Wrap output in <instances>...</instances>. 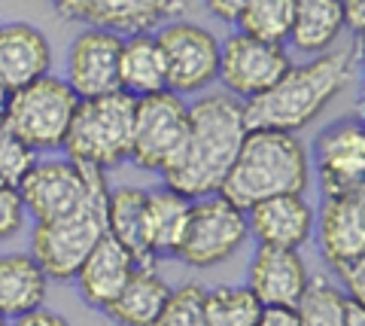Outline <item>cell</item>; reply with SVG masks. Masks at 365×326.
I'll use <instances>...</instances> for the list:
<instances>
[{"label": "cell", "instance_id": "6da1fadb", "mask_svg": "<svg viewBox=\"0 0 365 326\" xmlns=\"http://www.w3.org/2000/svg\"><path fill=\"white\" fill-rule=\"evenodd\" d=\"M244 138V101L228 92L201 95L195 104H189L177 156L162 168L165 186L192 201L216 195Z\"/></svg>", "mask_w": 365, "mask_h": 326}, {"label": "cell", "instance_id": "83f0119b", "mask_svg": "<svg viewBox=\"0 0 365 326\" xmlns=\"http://www.w3.org/2000/svg\"><path fill=\"white\" fill-rule=\"evenodd\" d=\"M259 314V299L247 287H216L210 293H204L207 326H256Z\"/></svg>", "mask_w": 365, "mask_h": 326}, {"label": "cell", "instance_id": "5b68a950", "mask_svg": "<svg viewBox=\"0 0 365 326\" xmlns=\"http://www.w3.org/2000/svg\"><path fill=\"white\" fill-rule=\"evenodd\" d=\"M131 128H134V98L125 92L88 98L76 104L64 138L67 159L98 171L122 165L131 153Z\"/></svg>", "mask_w": 365, "mask_h": 326}, {"label": "cell", "instance_id": "5bb4252c", "mask_svg": "<svg viewBox=\"0 0 365 326\" xmlns=\"http://www.w3.org/2000/svg\"><path fill=\"white\" fill-rule=\"evenodd\" d=\"M122 37L113 31L86 28L67 52V86L79 101L119 92Z\"/></svg>", "mask_w": 365, "mask_h": 326}, {"label": "cell", "instance_id": "7c38bea8", "mask_svg": "<svg viewBox=\"0 0 365 326\" xmlns=\"http://www.w3.org/2000/svg\"><path fill=\"white\" fill-rule=\"evenodd\" d=\"M95 174L98 168L76 165L71 159H46L34 162L16 189L21 205H25V213H31L34 223H49L73 210L86 198Z\"/></svg>", "mask_w": 365, "mask_h": 326}, {"label": "cell", "instance_id": "9c48e42d", "mask_svg": "<svg viewBox=\"0 0 365 326\" xmlns=\"http://www.w3.org/2000/svg\"><path fill=\"white\" fill-rule=\"evenodd\" d=\"M189 104L174 92H155L134 101V128L128 159L143 171H162L174 159L186 131Z\"/></svg>", "mask_w": 365, "mask_h": 326}, {"label": "cell", "instance_id": "44dd1931", "mask_svg": "<svg viewBox=\"0 0 365 326\" xmlns=\"http://www.w3.org/2000/svg\"><path fill=\"white\" fill-rule=\"evenodd\" d=\"M170 296V287L153 265H137L131 277L125 280L119 296L104 308L110 320L119 326H153L162 314L165 302Z\"/></svg>", "mask_w": 365, "mask_h": 326}, {"label": "cell", "instance_id": "ffe728a7", "mask_svg": "<svg viewBox=\"0 0 365 326\" xmlns=\"http://www.w3.org/2000/svg\"><path fill=\"white\" fill-rule=\"evenodd\" d=\"M107 235L131 253L134 265H153L146 235V189L119 186L107 195Z\"/></svg>", "mask_w": 365, "mask_h": 326}, {"label": "cell", "instance_id": "8d00e7d4", "mask_svg": "<svg viewBox=\"0 0 365 326\" xmlns=\"http://www.w3.org/2000/svg\"><path fill=\"white\" fill-rule=\"evenodd\" d=\"M344 326H365V308H362V302L347 299V308H344Z\"/></svg>", "mask_w": 365, "mask_h": 326}, {"label": "cell", "instance_id": "7a4b0ae2", "mask_svg": "<svg viewBox=\"0 0 365 326\" xmlns=\"http://www.w3.org/2000/svg\"><path fill=\"white\" fill-rule=\"evenodd\" d=\"M356 52L329 49L304 64H292L268 92L244 101L247 131H289L295 134L314 122L353 83Z\"/></svg>", "mask_w": 365, "mask_h": 326}, {"label": "cell", "instance_id": "3957f363", "mask_svg": "<svg viewBox=\"0 0 365 326\" xmlns=\"http://www.w3.org/2000/svg\"><path fill=\"white\" fill-rule=\"evenodd\" d=\"M311 186V153L299 134L289 131H247L220 193L228 205L250 210L277 195H304Z\"/></svg>", "mask_w": 365, "mask_h": 326}, {"label": "cell", "instance_id": "9a60e30c", "mask_svg": "<svg viewBox=\"0 0 365 326\" xmlns=\"http://www.w3.org/2000/svg\"><path fill=\"white\" fill-rule=\"evenodd\" d=\"M323 260L338 268L365 260V186L341 195H326L319 217H314Z\"/></svg>", "mask_w": 365, "mask_h": 326}, {"label": "cell", "instance_id": "603a6c76", "mask_svg": "<svg viewBox=\"0 0 365 326\" xmlns=\"http://www.w3.org/2000/svg\"><path fill=\"white\" fill-rule=\"evenodd\" d=\"M46 284L49 277L31 253H4L0 256V314L16 320L34 308H43Z\"/></svg>", "mask_w": 365, "mask_h": 326}, {"label": "cell", "instance_id": "d6986e66", "mask_svg": "<svg viewBox=\"0 0 365 326\" xmlns=\"http://www.w3.org/2000/svg\"><path fill=\"white\" fill-rule=\"evenodd\" d=\"M134 260L125 247L104 235L91 253L86 256V263L79 265V272L73 275L76 280V290L91 308H107L113 299L119 296V290L125 287V280L131 277L134 272Z\"/></svg>", "mask_w": 365, "mask_h": 326}, {"label": "cell", "instance_id": "2e32d148", "mask_svg": "<svg viewBox=\"0 0 365 326\" xmlns=\"http://www.w3.org/2000/svg\"><path fill=\"white\" fill-rule=\"evenodd\" d=\"M307 280L311 275L299 250H283V247L259 244L247 268V290L259 299L262 308H295Z\"/></svg>", "mask_w": 365, "mask_h": 326}, {"label": "cell", "instance_id": "8992f818", "mask_svg": "<svg viewBox=\"0 0 365 326\" xmlns=\"http://www.w3.org/2000/svg\"><path fill=\"white\" fill-rule=\"evenodd\" d=\"M79 98L71 92V86L58 76H40L28 86L9 92L4 126L9 134L25 143L31 153L37 150H61V143L71 128Z\"/></svg>", "mask_w": 365, "mask_h": 326}, {"label": "cell", "instance_id": "d4e9b609", "mask_svg": "<svg viewBox=\"0 0 365 326\" xmlns=\"http://www.w3.org/2000/svg\"><path fill=\"white\" fill-rule=\"evenodd\" d=\"M344 31L341 0H295L289 43L304 55H323Z\"/></svg>", "mask_w": 365, "mask_h": 326}, {"label": "cell", "instance_id": "d6a6232c", "mask_svg": "<svg viewBox=\"0 0 365 326\" xmlns=\"http://www.w3.org/2000/svg\"><path fill=\"white\" fill-rule=\"evenodd\" d=\"M204 4H207L210 16L225 21V25H237V19H241L244 6L250 4V0H204Z\"/></svg>", "mask_w": 365, "mask_h": 326}, {"label": "cell", "instance_id": "ac0fdd59", "mask_svg": "<svg viewBox=\"0 0 365 326\" xmlns=\"http://www.w3.org/2000/svg\"><path fill=\"white\" fill-rule=\"evenodd\" d=\"M52 49L40 28L28 21L0 25V86L6 92L28 86L49 73Z\"/></svg>", "mask_w": 365, "mask_h": 326}, {"label": "cell", "instance_id": "836d02e7", "mask_svg": "<svg viewBox=\"0 0 365 326\" xmlns=\"http://www.w3.org/2000/svg\"><path fill=\"white\" fill-rule=\"evenodd\" d=\"M13 326H71L61 314L55 311H46V308H34L28 314H21V317L13 320Z\"/></svg>", "mask_w": 365, "mask_h": 326}, {"label": "cell", "instance_id": "e575fe53", "mask_svg": "<svg viewBox=\"0 0 365 326\" xmlns=\"http://www.w3.org/2000/svg\"><path fill=\"white\" fill-rule=\"evenodd\" d=\"M341 9H344V28L359 37L365 31V0H341Z\"/></svg>", "mask_w": 365, "mask_h": 326}, {"label": "cell", "instance_id": "52a82bcc", "mask_svg": "<svg viewBox=\"0 0 365 326\" xmlns=\"http://www.w3.org/2000/svg\"><path fill=\"white\" fill-rule=\"evenodd\" d=\"M247 235V213L228 205L222 195H207L192 201L177 256L192 268H210L241 250Z\"/></svg>", "mask_w": 365, "mask_h": 326}, {"label": "cell", "instance_id": "4dcf8cb0", "mask_svg": "<svg viewBox=\"0 0 365 326\" xmlns=\"http://www.w3.org/2000/svg\"><path fill=\"white\" fill-rule=\"evenodd\" d=\"M21 223H25V205L19 198V189L0 183V241L16 235Z\"/></svg>", "mask_w": 365, "mask_h": 326}, {"label": "cell", "instance_id": "f35d334b", "mask_svg": "<svg viewBox=\"0 0 365 326\" xmlns=\"http://www.w3.org/2000/svg\"><path fill=\"white\" fill-rule=\"evenodd\" d=\"M0 326H6V317H4V314H0Z\"/></svg>", "mask_w": 365, "mask_h": 326}, {"label": "cell", "instance_id": "7402d4cb", "mask_svg": "<svg viewBox=\"0 0 365 326\" xmlns=\"http://www.w3.org/2000/svg\"><path fill=\"white\" fill-rule=\"evenodd\" d=\"M168 88L165 58L155 34H131L122 40L119 55V92L137 98L155 95Z\"/></svg>", "mask_w": 365, "mask_h": 326}, {"label": "cell", "instance_id": "1f68e13d", "mask_svg": "<svg viewBox=\"0 0 365 326\" xmlns=\"http://www.w3.org/2000/svg\"><path fill=\"white\" fill-rule=\"evenodd\" d=\"M335 275L341 277V284H344L347 296L362 302L365 299V260H356V263H347V265H338Z\"/></svg>", "mask_w": 365, "mask_h": 326}, {"label": "cell", "instance_id": "e0dca14e", "mask_svg": "<svg viewBox=\"0 0 365 326\" xmlns=\"http://www.w3.org/2000/svg\"><path fill=\"white\" fill-rule=\"evenodd\" d=\"M244 213H247V229L265 247L299 250L314 235V208L304 201V195L265 198Z\"/></svg>", "mask_w": 365, "mask_h": 326}, {"label": "cell", "instance_id": "4316f807", "mask_svg": "<svg viewBox=\"0 0 365 326\" xmlns=\"http://www.w3.org/2000/svg\"><path fill=\"white\" fill-rule=\"evenodd\" d=\"M292 16H295V0H250L241 19H237V25H241V34H247V37L283 46L292 31Z\"/></svg>", "mask_w": 365, "mask_h": 326}, {"label": "cell", "instance_id": "f1b7e54d", "mask_svg": "<svg viewBox=\"0 0 365 326\" xmlns=\"http://www.w3.org/2000/svg\"><path fill=\"white\" fill-rule=\"evenodd\" d=\"M204 293L207 290L198 284H182L180 290H170L165 308L153 326H207V317H204Z\"/></svg>", "mask_w": 365, "mask_h": 326}, {"label": "cell", "instance_id": "8fae6325", "mask_svg": "<svg viewBox=\"0 0 365 326\" xmlns=\"http://www.w3.org/2000/svg\"><path fill=\"white\" fill-rule=\"evenodd\" d=\"M64 21L113 34H150L174 21L189 0H49Z\"/></svg>", "mask_w": 365, "mask_h": 326}, {"label": "cell", "instance_id": "d590c367", "mask_svg": "<svg viewBox=\"0 0 365 326\" xmlns=\"http://www.w3.org/2000/svg\"><path fill=\"white\" fill-rule=\"evenodd\" d=\"M256 326H299L292 308H262Z\"/></svg>", "mask_w": 365, "mask_h": 326}, {"label": "cell", "instance_id": "484cf974", "mask_svg": "<svg viewBox=\"0 0 365 326\" xmlns=\"http://www.w3.org/2000/svg\"><path fill=\"white\" fill-rule=\"evenodd\" d=\"M347 293L329 277H311L304 293L295 305V320L299 326H344Z\"/></svg>", "mask_w": 365, "mask_h": 326}, {"label": "cell", "instance_id": "30bf717a", "mask_svg": "<svg viewBox=\"0 0 365 326\" xmlns=\"http://www.w3.org/2000/svg\"><path fill=\"white\" fill-rule=\"evenodd\" d=\"M292 67L289 52L277 43H262L247 34H232L220 43V71L216 80L237 101H250L280 80Z\"/></svg>", "mask_w": 365, "mask_h": 326}, {"label": "cell", "instance_id": "277c9868", "mask_svg": "<svg viewBox=\"0 0 365 326\" xmlns=\"http://www.w3.org/2000/svg\"><path fill=\"white\" fill-rule=\"evenodd\" d=\"M107 174L98 171L91 177L86 198L73 210L61 213L49 223H37L31 235V256L49 280H73L79 265L86 263L101 238L107 235Z\"/></svg>", "mask_w": 365, "mask_h": 326}, {"label": "cell", "instance_id": "f546056e", "mask_svg": "<svg viewBox=\"0 0 365 326\" xmlns=\"http://www.w3.org/2000/svg\"><path fill=\"white\" fill-rule=\"evenodd\" d=\"M34 162H37V156H34L16 134H9L6 126H0V183L19 186V180L28 174V168Z\"/></svg>", "mask_w": 365, "mask_h": 326}, {"label": "cell", "instance_id": "4fadbf2b", "mask_svg": "<svg viewBox=\"0 0 365 326\" xmlns=\"http://www.w3.org/2000/svg\"><path fill=\"white\" fill-rule=\"evenodd\" d=\"M319 193L341 195L365 186V128L359 116H347L323 128L314 141Z\"/></svg>", "mask_w": 365, "mask_h": 326}, {"label": "cell", "instance_id": "ba28073f", "mask_svg": "<svg viewBox=\"0 0 365 326\" xmlns=\"http://www.w3.org/2000/svg\"><path fill=\"white\" fill-rule=\"evenodd\" d=\"M158 49L165 58L168 92L174 95H195L216 80L220 71V43L216 37L192 21H168L155 34Z\"/></svg>", "mask_w": 365, "mask_h": 326}, {"label": "cell", "instance_id": "74e56055", "mask_svg": "<svg viewBox=\"0 0 365 326\" xmlns=\"http://www.w3.org/2000/svg\"><path fill=\"white\" fill-rule=\"evenodd\" d=\"M6 101H9V92L0 86V126H4V116H6Z\"/></svg>", "mask_w": 365, "mask_h": 326}, {"label": "cell", "instance_id": "cb8c5ba5", "mask_svg": "<svg viewBox=\"0 0 365 326\" xmlns=\"http://www.w3.org/2000/svg\"><path fill=\"white\" fill-rule=\"evenodd\" d=\"M192 210V198L174 193V189H150L146 193V235H150L153 260L162 256H177Z\"/></svg>", "mask_w": 365, "mask_h": 326}]
</instances>
